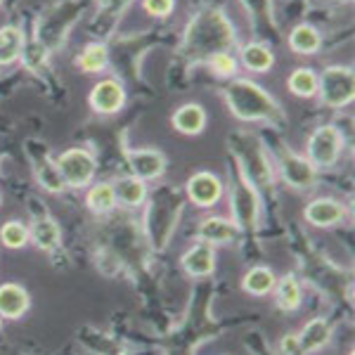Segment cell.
<instances>
[{"label":"cell","instance_id":"6da1fadb","mask_svg":"<svg viewBox=\"0 0 355 355\" xmlns=\"http://www.w3.org/2000/svg\"><path fill=\"white\" fill-rule=\"evenodd\" d=\"M234 26L225 12L218 8H211L199 12L190 21L182 38V53L194 62H206L216 53H230L234 45Z\"/></svg>","mask_w":355,"mask_h":355},{"label":"cell","instance_id":"7a4b0ae2","mask_svg":"<svg viewBox=\"0 0 355 355\" xmlns=\"http://www.w3.org/2000/svg\"><path fill=\"white\" fill-rule=\"evenodd\" d=\"M223 95H225L227 110L239 121H284V110L279 107V102L251 78H232Z\"/></svg>","mask_w":355,"mask_h":355},{"label":"cell","instance_id":"3957f363","mask_svg":"<svg viewBox=\"0 0 355 355\" xmlns=\"http://www.w3.org/2000/svg\"><path fill=\"white\" fill-rule=\"evenodd\" d=\"M227 147L237 157L239 173L254 187H272V168L268 152L263 142L256 135L246 133V130H234L227 137Z\"/></svg>","mask_w":355,"mask_h":355},{"label":"cell","instance_id":"277c9868","mask_svg":"<svg viewBox=\"0 0 355 355\" xmlns=\"http://www.w3.org/2000/svg\"><path fill=\"white\" fill-rule=\"evenodd\" d=\"M318 95L324 107L341 110L355 100V71L353 67L331 64L318 76Z\"/></svg>","mask_w":355,"mask_h":355},{"label":"cell","instance_id":"5b68a950","mask_svg":"<svg viewBox=\"0 0 355 355\" xmlns=\"http://www.w3.org/2000/svg\"><path fill=\"white\" fill-rule=\"evenodd\" d=\"M55 166H57V171H60L64 185L73 187V190H83V187H88L90 182H93L95 173H97L95 157L88 150H81V147L64 150L60 157L55 159Z\"/></svg>","mask_w":355,"mask_h":355},{"label":"cell","instance_id":"8992f818","mask_svg":"<svg viewBox=\"0 0 355 355\" xmlns=\"http://www.w3.org/2000/svg\"><path fill=\"white\" fill-rule=\"evenodd\" d=\"M343 152V133L336 125H320L313 130V135L308 137L306 147V159L315 168H331L339 162Z\"/></svg>","mask_w":355,"mask_h":355},{"label":"cell","instance_id":"52a82bcc","mask_svg":"<svg viewBox=\"0 0 355 355\" xmlns=\"http://www.w3.org/2000/svg\"><path fill=\"white\" fill-rule=\"evenodd\" d=\"M277 159H279V173H282L287 185L296 187V190H313L318 185V168L306 157H299L296 152L282 147Z\"/></svg>","mask_w":355,"mask_h":355},{"label":"cell","instance_id":"ba28073f","mask_svg":"<svg viewBox=\"0 0 355 355\" xmlns=\"http://www.w3.org/2000/svg\"><path fill=\"white\" fill-rule=\"evenodd\" d=\"M232 211L234 223L239 227H254L256 216H259V197H256V187L251 185L246 178L239 173L237 185L232 187Z\"/></svg>","mask_w":355,"mask_h":355},{"label":"cell","instance_id":"9c48e42d","mask_svg":"<svg viewBox=\"0 0 355 355\" xmlns=\"http://www.w3.org/2000/svg\"><path fill=\"white\" fill-rule=\"evenodd\" d=\"M88 102L97 114L112 116V114H119L123 110L125 90H123V85L119 81H114V78H105V81L93 85V90H90V95H88Z\"/></svg>","mask_w":355,"mask_h":355},{"label":"cell","instance_id":"30bf717a","mask_svg":"<svg viewBox=\"0 0 355 355\" xmlns=\"http://www.w3.org/2000/svg\"><path fill=\"white\" fill-rule=\"evenodd\" d=\"M187 197L192 199L197 206L202 209H209V206L218 204L223 197V182L216 173H209V171H199L194 173L190 180H187Z\"/></svg>","mask_w":355,"mask_h":355},{"label":"cell","instance_id":"8fae6325","mask_svg":"<svg viewBox=\"0 0 355 355\" xmlns=\"http://www.w3.org/2000/svg\"><path fill=\"white\" fill-rule=\"evenodd\" d=\"M303 216L315 227H331L346 218L348 209L341 202H336V199H313L303 209Z\"/></svg>","mask_w":355,"mask_h":355},{"label":"cell","instance_id":"7c38bea8","mask_svg":"<svg viewBox=\"0 0 355 355\" xmlns=\"http://www.w3.org/2000/svg\"><path fill=\"white\" fill-rule=\"evenodd\" d=\"M128 166L133 171V175L140 178V180H157L166 171V157L164 152L147 150V147L145 150H133L128 154Z\"/></svg>","mask_w":355,"mask_h":355},{"label":"cell","instance_id":"4fadbf2b","mask_svg":"<svg viewBox=\"0 0 355 355\" xmlns=\"http://www.w3.org/2000/svg\"><path fill=\"white\" fill-rule=\"evenodd\" d=\"M239 232H242V227H239L237 223H232L227 218H218V216L204 218L197 227V237L209 246L232 242V239H237Z\"/></svg>","mask_w":355,"mask_h":355},{"label":"cell","instance_id":"5bb4252c","mask_svg":"<svg viewBox=\"0 0 355 355\" xmlns=\"http://www.w3.org/2000/svg\"><path fill=\"white\" fill-rule=\"evenodd\" d=\"M206 110L202 105H197V102H187V105L178 107L173 112V116H171V123H173V128L178 133L182 135H199L202 130L206 128Z\"/></svg>","mask_w":355,"mask_h":355},{"label":"cell","instance_id":"9a60e30c","mask_svg":"<svg viewBox=\"0 0 355 355\" xmlns=\"http://www.w3.org/2000/svg\"><path fill=\"white\" fill-rule=\"evenodd\" d=\"M28 291L21 284H0V318L19 320L28 311Z\"/></svg>","mask_w":355,"mask_h":355},{"label":"cell","instance_id":"2e32d148","mask_svg":"<svg viewBox=\"0 0 355 355\" xmlns=\"http://www.w3.org/2000/svg\"><path fill=\"white\" fill-rule=\"evenodd\" d=\"M182 268H185L187 275H192V277H206V275L214 272L216 268V251L214 246L209 244H197L192 246V249H187L185 254H182Z\"/></svg>","mask_w":355,"mask_h":355},{"label":"cell","instance_id":"e0dca14e","mask_svg":"<svg viewBox=\"0 0 355 355\" xmlns=\"http://www.w3.org/2000/svg\"><path fill=\"white\" fill-rule=\"evenodd\" d=\"M331 339V324L324 318H315L299 334V351L301 353H318Z\"/></svg>","mask_w":355,"mask_h":355},{"label":"cell","instance_id":"ac0fdd59","mask_svg":"<svg viewBox=\"0 0 355 355\" xmlns=\"http://www.w3.org/2000/svg\"><path fill=\"white\" fill-rule=\"evenodd\" d=\"M28 239L43 251H55L57 246L62 244V227L60 223L43 216V218H36L28 227Z\"/></svg>","mask_w":355,"mask_h":355},{"label":"cell","instance_id":"d6986e66","mask_svg":"<svg viewBox=\"0 0 355 355\" xmlns=\"http://www.w3.org/2000/svg\"><path fill=\"white\" fill-rule=\"evenodd\" d=\"M26 45V33L19 26L10 24L0 28V67L12 64L21 57V50Z\"/></svg>","mask_w":355,"mask_h":355},{"label":"cell","instance_id":"ffe728a7","mask_svg":"<svg viewBox=\"0 0 355 355\" xmlns=\"http://www.w3.org/2000/svg\"><path fill=\"white\" fill-rule=\"evenodd\" d=\"M114 192H116V202H121L123 206H130V209L142 206L147 199L145 180H140V178H135V175L119 178V180L114 182Z\"/></svg>","mask_w":355,"mask_h":355},{"label":"cell","instance_id":"44dd1931","mask_svg":"<svg viewBox=\"0 0 355 355\" xmlns=\"http://www.w3.org/2000/svg\"><path fill=\"white\" fill-rule=\"evenodd\" d=\"M289 48L296 55H315L322 48V36L311 24H296L289 33Z\"/></svg>","mask_w":355,"mask_h":355},{"label":"cell","instance_id":"7402d4cb","mask_svg":"<svg viewBox=\"0 0 355 355\" xmlns=\"http://www.w3.org/2000/svg\"><path fill=\"white\" fill-rule=\"evenodd\" d=\"M239 57H242V64L254 73L270 71L275 64V55L263 43H246Z\"/></svg>","mask_w":355,"mask_h":355},{"label":"cell","instance_id":"603a6c76","mask_svg":"<svg viewBox=\"0 0 355 355\" xmlns=\"http://www.w3.org/2000/svg\"><path fill=\"white\" fill-rule=\"evenodd\" d=\"M287 85H289L291 95L301 97V100H308V97L318 95V73L308 67H299L289 73Z\"/></svg>","mask_w":355,"mask_h":355},{"label":"cell","instance_id":"cb8c5ba5","mask_svg":"<svg viewBox=\"0 0 355 355\" xmlns=\"http://www.w3.org/2000/svg\"><path fill=\"white\" fill-rule=\"evenodd\" d=\"M85 202H88L90 211H95V214H112L114 209H116V192H114V182H95L93 187L88 190V197H85Z\"/></svg>","mask_w":355,"mask_h":355},{"label":"cell","instance_id":"d4e9b609","mask_svg":"<svg viewBox=\"0 0 355 355\" xmlns=\"http://www.w3.org/2000/svg\"><path fill=\"white\" fill-rule=\"evenodd\" d=\"M242 287H244L246 294H251V296L270 294V291L275 289V272L270 270V268H263V266L251 268V270L244 275Z\"/></svg>","mask_w":355,"mask_h":355},{"label":"cell","instance_id":"484cf974","mask_svg":"<svg viewBox=\"0 0 355 355\" xmlns=\"http://www.w3.org/2000/svg\"><path fill=\"white\" fill-rule=\"evenodd\" d=\"M275 296H277V306L282 308L284 313H294L296 308L301 306L303 301V294H301V287L299 282H296L294 275H287V277H282L279 282H275Z\"/></svg>","mask_w":355,"mask_h":355},{"label":"cell","instance_id":"4316f807","mask_svg":"<svg viewBox=\"0 0 355 355\" xmlns=\"http://www.w3.org/2000/svg\"><path fill=\"white\" fill-rule=\"evenodd\" d=\"M107 62H110V53L102 43H88L83 48V53L76 57V64L81 71L85 73H100L107 69Z\"/></svg>","mask_w":355,"mask_h":355},{"label":"cell","instance_id":"83f0119b","mask_svg":"<svg viewBox=\"0 0 355 355\" xmlns=\"http://www.w3.org/2000/svg\"><path fill=\"white\" fill-rule=\"evenodd\" d=\"M33 168H36V178L43 185V190L60 194L67 187L64 180H62V175H60V171H57V166H55V159H43V164L36 162L33 164Z\"/></svg>","mask_w":355,"mask_h":355},{"label":"cell","instance_id":"f1b7e54d","mask_svg":"<svg viewBox=\"0 0 355 355\" xmlns=\"http://www.w3.org/2000/svg\"><path fill=\"white\" fill-rule=\"evenodd\" d=\"M0 242L8 249H24L28 244V227L19 220H8L0 225Z\"/></svg>","mask_w":355,"mask_h":355},{"label":"cell","instance_id":"f546056e","mask_svg":"<svg viewBox=\"0 0 355 355\" xmlns=\"http://www.w3.org/2000/svg\"><path fill=\"white\" fill-rule=\"evenodd\" d=\"M48 55L50 50L45 48L41 41H31L24 45V50H21V57L19 60L24 62L26 69H31V71H36V69H41L45 62H48Z\"/></svg>","mask_w":355,"mask_h":355},{"label":"cell","instance_id":"4dcf8cb0","mask_svg":"<svg viewBox=\"0 0 355 355\" xmlns=\"http://www.w3.org/2000/svg\"><path fill=\"white\" fill-rule=\"evenodd\" d=\"M206 64H209L211 71L220 78H232L234 73H237V60H234V55H230V53L211 55L209 60H206Z\"/></svg>","mask_w":355,"mask_h":355},{"label":"cell","instance_id":"1f68e13d","mask_svg":"<svg viewBox=\"0 0 355 355\" xmlns=\"http://www.w3.org/2000/svg\"><path fill=\"white\" fill-rule=\"evenodd\" d=\"M142 8L152 17H168L175 8V0H142Z\"/></svg>","mask_w":355,"mask_h":355},{"label":"cell","instance_id":"d6a6232c","mask_svg":"<svg viewBox=\"0 0 355 355\" xmlns=\"http://www.w3.org/2000/svg\"><path fill=\"white\" fill-rule=\"evenodd\" d=\"M279 346H282V353H287V355L301 353V351H299V336H284Z\"/></svg>","mask_w":355,"mask_h":355},{"label":"cell","instance_id":"836d02e7","mask_svg":"<svg viewBox=\"0 0 355 355\" xmlns=\"http://www.w3.org/2000/svg\"><path fill=\"white\" fill-rule=\"evenodd\" d=\"M336 3H351V0H336Z\"/></svg>","mask_w":355,"mask_h":355},{"label":"cell","instance_id":"e575fe53","mask_svg":"<svg viewBox=\"0 0 355 355\" xmlns=\"http://www.w3.org/2000/svg\"><path fill=\"white\" fill-rule=\"evenodd\" d=\"M0 327H3V318H0Z\"/></svg>","mask_w":355,"mask_h":355},{"label":"cell","instance_id":"d590c367","mask_svg":"<svg viewBox=\"0 0 355 355\" xmlns=\"http://www.w3.org/2000/svg\"><path fill=\"white\" fill-rule=\"evenodd\" d=\"M0 5H3V0H0Z\"/></svg>","mask_w":355,"mask_h":355}]
</instances>
